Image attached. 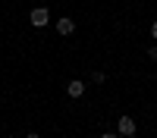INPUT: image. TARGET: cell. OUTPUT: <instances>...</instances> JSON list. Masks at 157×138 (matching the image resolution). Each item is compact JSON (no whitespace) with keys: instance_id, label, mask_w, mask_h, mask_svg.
I'll use <instances>...</instances> for the list:
<instances>
[{"instance_id":"obj_1","label":"cell","mask_w":157,"mask_h":138,"mask_svg":"<svg viewBox=\"0 0 157 138\" xmlns=\"http://www.w3.org/2000/svg\"><path fill=\"white\" fill-rule=\"evenodd\" d=\"M29 22L35 25V28H44V25L50 22V9H47V6H35V9L29 13Z\"/></svg>"},{"instance_id":"obj_2","label":"cell","mask_w":157,"mask_h":138,"mask_svg":"<svg viewBox=\"0 0 157 138\" xmlns=\"http://www.w3.org/2000/svg\"><path fill=\"white\" fill-rule=\"evenodd\" d=\"M116 135L132 138V135H135V119H132V116H120V122H116Z\"/></svg>"},{"instance_id":"obj_3","label":"cell","mask_w":157,"mask_h":138,"mask_svg":"<svg viewBox=\"0 0 157 138\" xmlns=\"http://www.w3.org/2000/svg\"><path fill=\"white\" fill-rule=\"evenodd\" d=\"M75 32V22L69 19V16H63V19H57V35H63V38H69Z\"/></svg>"},{"instance_id":"obj_4","label":"cell","mask_w":157,"mask_h":138,"mask_svg":"<svg viewBox=\"0 0 157 138\" xmlns=\"http://www.w3.org/2000/svg\"><path fill=\"white\" fill-rule=\"evenodd\" d=\"M66 94H69L72 100H78V97L85 94V82H78V79H72V82L66 85Z\"/></svg>"},{"instance_id":"obj_5","label":"cell","mask_w":157,"mask_h":138,"mask_svg":"<svg viewBox=\"0 0 157 138\" xmlns=\"http://www.w3.org/2000/svg\"><path fill=\"white\" fill-rule=\"evenodd\" d=\"M91 82H94V85H104V82H107V75L98 69V72H91Z\"/></svg>"},{"instance_id":"obj_6","label":"cell","mask_w":157,"mask_h":138,"mask_svg":"<svg viewBox=\"0 0 157 138\" xmlns=\"http://www.w3.org/2000/svg\"><path fill=\"white\" fill-rule=\"evenodd\" d=\"M148 60H154V63H157V44H154V47H148Z\"/></svg>"},{"instance_id":"obj_7","label":"cell","mask_w":157,"mask_h":138,"mask_svg":"<svg viewBox=\"0 0 157 138\" xmlns=\"http://www.w3.org/2000/svg\"><path fill=\"white\" fill-rule=\"evenodd\" d=\"M101 138H120V135H116V132H104Z\"/></svg>"},{"instance_id":"obj_8","label":"cell","mask_w":157,"mask_h":138,"mask_svg":"<svg viewBox=\"0 0 157 138\" xmlns=\"http://www.w3.org/2000/svg\"><path fill=\"white\" fill-rule=\"evenodd\" d=\"M151 38H154V41H157V22L151 25Z\"/></svg>"},{"instance_id":"obj_9","label":"cell","mask_w":157,"mask_h":138,"mask_svg":"<svg viewBox=\"0 0 157 138\" xmlns=\"http://www.w3.org/2000/svg\"><path fill=\"white\" fill-rule=\"evenodd\" d=\"M25 138H41V135H38V132H29V135H25Z\"/></svg>"}]
</instances>
